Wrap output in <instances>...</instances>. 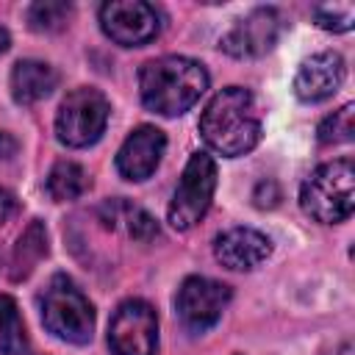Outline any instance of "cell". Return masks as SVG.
Instances as JSON below:
<instances>
[{
  "instance_id": "cell-1",
  "label": "cell",
  "mask_w": 355,
  "mask_h": 355,
  "mask_svg": "<svg viewBox=\"0 0 355 355\" xmlns=\"http://www.w3.org/2000/svg\"><path fill=\"white\" fill-rule=\"evenodd\" d=\"M261 130L263 128L255 97L241 86H225L208 100L200 114L202 141L225 158H239L250 153L261 141Z\"/></svg>"
},
{
  "instance_id": "cell-2",
  "label": "cell",
  "mask_w": 355,
  "mask_h": 355,
  "mask_svg": "<svg viewBox=\"0 0 355 355\" xmlns=\"http://www.w3.org/2000/svg\"><path fill=\"white\" fill-rule=\"evenodd\" d=\"M208 89V72L186 55H161L141 67L139 94L147 111L158 116L186 114Z\"/></svg>"
},
{
  "instance_id": "cell-3",
  "label": "cell",
  "mask_w": 355,
  "mask_h": 355,
  "mask_svg": "<svg viewBox=\"0 0 355 355\" xmlns=\"http://www.w3.org/2000/svg\"><path fill=\"white\" fill-rule=\"evenodd\" d=\"M300 205L302 211L322 222V225H338L344 222L355 208V166L349 158H338L330 164H322L311 172V178L300 189Z\"/></svg>"
},
{
  "instance_id": "cell-4",
  "label": "cell",
  "mask_w": 355,
  "mask_h": 355,
  "mask_svg": "<svg viewBox=\"0 0 355 355\" xmlns=\"http://www.w3.org/2000/svg\"><path fill=\"white\" fill-rule=\"evenodd\" d=\"M42 322L55 338L80 347L92 341L94 308L67 275H55L42 294Z\"/></svg>"
},
{
  "instance_id": "cell-5",
  "label": "cell",
  "mask_w": 355,
  "mask_h": 355,
  "mask_svg": "<svg viewBox=\"0 0 355 355\" xmlns=\"http://www.w3.org/2000/svg\"><path fill=\"white\" fill-rule=\"evenodd\" d=\"M108 114H111V108H108V100L100 89L78 86L58 105L55 136L67 147H75V150L89 147L103 136Z\"/></svg>"
},
{
  "instance_id": "cell-6",
  "label": "cell",
  "mask_w": 355,
  "mask_h": 355,
  "mask_svg": "<svg viewBox=\"0 0 355 355\" xmlns=\"http://www.w3.org/2000/svg\"><path fill=\"white\" fill-rule=\"evenodd\" d=\"M214 191H216V164L208 153H194L169 200V208H166L169 225L175 230L194 227L211 208Z\"/></svg>"
},
{
  "instance_id": "cell-7",
  "label": "cell",
  "mask_w": 355,
  "mask_h": 355,
  "mask_svg": "<svg viewBox=\"0 0 355 355\" xmlns=\"http://www.w3.org/2000/svg\"><path fill=\"white\" fill-rule=\"evenodd\" d=\"M108 347L114 355H155L158 316L144 300H125L108 324Z\"/></svg>"
},
{
  "instance_id": "cell-8",
  "label": "cell",
  "mask_w": 355,
  "mask_h": 355,
  "mask_svg": "<svg viewBox=\"0 0 355 355\" xmlns=\"http://www.w3.org/2000/svg\"><path fill=\"white\" fill-rule=\"evenodd\" d=\"M103 33L122 47H141L161 33L158 11L144 0H108L100 6Z\"/></svg>"
},
{
  "instance_id": "cell-9",
  "label": "cell",
  "mask_w": 355,
  "mask_h": 355,
  "mask_svg": "<svg viewBox=\"0 0 355 355\" xmlns=\"http://www.w3.org/2000/svg\"><path fill=\"white\" fill-rule=\"evenodd\" d=\"M227 302H230V288L225 283L191 275L178 288L175 311H178L183 327H189L194 333H205L208 327H214L219 322Z\"/></svg>"
},
{
  "instance_id": "cell-10",
  "label": "cell",
  "mask_w": 355,
  "mask_h": 355,
  "mask_svg": "<svg viewBox=\"0 0 355 355\" xmlns=\"http://www.w3.org/2000/svg\"><path fill=\"white\" fill-rule=\"evenodd\" d=\"M283 33V17L277 8H255L236 19L219 39V47L233 58H258L269 53Z\"/></svg>"
},
{
  "instance_id": "cell-11",
  "label": "cell",
  "mask_w": 355,
  "mask_h": 355,
  "mask_svg": "<svg viewBox=\"0 0 355 355\" xmlns=\"http://www.w3.org/2000/svg\"><path fill=\"white\" fill-rule=\"evenodd\" d=\"M164 150V130H158L155 125H139L136 130H130V136L122 141L116 153V172L125 180H147L158 169Z\"/></svg>"
},
{
  "instance_id": "cell-12",
  "label": "cell",
  "mask_w": 355,
  "mask_h": 355,
  "mask_svg": "<svg viewBox=\"0 0 355 355\" xmlns=\"http://www.w3.org/2000/svg\"><path fill=\"white\" fill-rule=\"evenodd\" d=\"M344 75H347V67L338 53L333 50L313 53L300 64L294 75V94L302 103H322L338 92V86L344 83Z\"/></svg>"
},
{
  "instance_id": "cell-13",
  "label": "cell",
  "mask_w": 355,
  "mask_h": 355,
  "mask_svg": "<svg viewBox=\"0 0 355 355\" xmlns=\"http://www.w3.org/2000/svg\"><path fill=\"white\" fill-rule=\"evenodd\" d=\"M272 255V241L255 227H230L214 239V258L233 272L261 266Z\"/></svg>"
},
{
  "instance_id": "cell-14",
  "label": "cell",
  "mask_w": 355,
  "mask_h": 355,
  "mask_svg": "<svg viewBox=\"0 0 355 355\" xmlns=\"http://www.w3.org/2000/svg\"><path fill=\"white\" fill-rule=\"evenodd\" d=\"M55 86H58V72L44 61L22 58L11 69V97L19 105H33L44 100L47 94H53Z\"/></svg>"
},
{
  "instance_id": "cell-15",
  "label": "cell",
  "mask_w": 355,
  "mask_h": 355,
  "mask_svg": "<svg viewBox=\"0 0 355 355\" xmlns=\"http://www.w3.org/2000/svg\"><path fill=\"white\" fill-rule=\"evenodd\" d=\"M100 214H105V222L111 227H122L130 239L136 241H150L158 236V222L139 205H130L125 200H111L100 208Z\"/></svg>"
},
{
  "instance_id": "cell-16",
  "label": "cell",
  "mask_w": 355,
  "mask_h": 355,
  "mask_svg": "<svg viewBox=\"0 0 355 355\" xmlns=\"http://www.w3.org/2000/svg\"><path fill=\"white\" fill-rule=\"evenodd\" d=\"M86 189H89V175L75 161H58L47 175V194L55 202L78 200L80 194H86Z\"/></svg>"
},
{
  "instance_id": "cell-17",
  "label": "cell",
  "mask_w": 355,
  "mask_h": 355,
  "mask_svg": "<svg viewBox=\"0 0 355 355\" xmlns=\"http://www.w3.org/2000/svg\"><path fill=\"white\" fill-rule=\"evenodd\" d=\"M28 347L25 324L14 297L0 294V355H22Z\"/></svg>"
},
{
  "instance_id": "cell-18",
  "label": "cell",
  "mask_w": 355,
  "mask_h": 355,
  "mask_svg": "<svg viewBox=\"0 0 355 355\" xmlns=\"http://www.w3.org/2000/svg\"><path fill=\"white\" fill-rule=\"evenodd\" d=\"M47 252V233H44V227H42V222H31L28 225V230L19 236V241H17V252H14V277L19 280V277H25L33 266H36V261L42 258Z\"/></svg>"
},
{
  "instance_id": "cell-19",
  "label": "cell",
  "mask_w": 355,
  "mask_h": 355,
  "mask_svg": "<svg viewBox=\"0 0 355 355\" xmlns=\"http://www.w3.org/2000/svg\"><path fill=\"white\" fill-rule=\"evenodd\" d=\"M72 17V6L69 3H58V0H39L28 8V25L39 33H55L61 31Z\"/></svg>"
},
{
  "instance_id": "cell-20",
  "label": "cell",
  "mask_w": 355,
  "mask_h": 355,
  "mask_svg": "<svg viewBox=\"0 0 355 355\" xmlns=\"http://www.w3.org/2000/svg\"><path fill=\"white\" fill-rule=\"evenodd\" d=\"M316 136L322 144H347L355 136V105L347 103L330 116H324L316 128Z\"/></svg>"
},
{
  "instance_id": "cell-21",
  "label": "cell",
  "mask_w": 355,
  "mask_h": 355,
  "mask_svg": "<svg viewBox=\"0 0 355 355\" xmlns=\"http://www.w3.org/2000/svg\"><path fill=\"white\" fill-rule=\"evenodd\" d=\"M313 19H316V25L324 28V31L344 33V31L352 28L355 11H352V6H316V8H313Z\"/></svg>"
},
{
  "instance_id": "cell-22",
  "label": "cell",
  "mask_w": 355,
  "mask_h": 355,
  "mask_svg": "<svg viewBox=\"0 0 355 355\" xmlns=\"http://www.w3.org/2000/svg\"><path fill=\"white\" fill-rule=\"evenodd\" d=\"M14 211H17V200H14V194L6 191V189H0V222H6Z\"/></svg>"
},
{
  "instance_id": "cell-23",
  "label": "cell",
  "mask_w": 355,
  "mask_h": 355,
  "mask_svg": "<svg viewBox=\"0 0 355 355\" xmlns=\"http://www.w3.org/2000/svg\"><path fill=\"white\" fill-rule=\"evenodd\" d=\"M17 153V139L8 136L6 130H0V158H11Z\"/></svg>"
},
{
  "instance_id": "cell-24",
  "label": "cell",
  "mask_w": 355,
  "mask_h": 355,
  "mask_svg": "<svg viewBox=\"0 0 355 355\" xmlns=\"http://www.w3.org/2000/svg\"><path fill=\"white\" fill-rule=\"evenodd\" d=\"M8 47H11V36H8V31H6V28H0V55H3Z\"/></svg>"
}]
</instances>
